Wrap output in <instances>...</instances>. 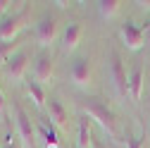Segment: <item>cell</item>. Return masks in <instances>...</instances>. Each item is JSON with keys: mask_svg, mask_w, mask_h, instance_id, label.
Instances as JSON below:
<instances>
[{"mask_svg": "<svg viewBox=\"0 0 150 148\" xmlns=\"http://www.w3.org/2000/svg\"><path fill=\"white\" fill-rule=\"evenodd\" d=\"M3 148H19V146H17L14 141H5V143H3Z\"/></svg>", "mask_w": 150, "mask_h": 148, "instance_id": "44dd1931", "label": "cell"}, {"mask_svg": "<svg viewBox=\"0 0 150 148\" xmlns=\"http://www.w3.org/2000/svg\"><path fill=\"white\" fill-rule=\"evenodd\" d=\"M145 41H150V22L145 24Z\"/></svg>", "mask_w": 150, "mask_h": 148, "instance_id": "7402d4cb", "label": "cell"}, {"mask_svg": "<svg viewBox=\"0 0 150 148\" xmlns=\"http://www.w3.org/2000/svg\"><path fill=\"white\" fill-rule=\"evenodd\" d=\"M119 36H122V43L129 48V50H141L143 43H145V29L136 22H124L122 29H119Z\"/></svg>", "mask_w": 150, "mask_h": 148, "instance_id": "3957f363", "label": "cell"}, {"mask_svg": "<svg viewBox=\"0 0 150 148\" xmlns=\"http://www.w3.org/2000/svg\"><path fill=\"white\" fill-rule=\"evenodd\" d=\"M52 72H55V62H52V58H50V55H45V53H41L38 60H36V67H33V81H38V84L50 81Z\"/></svg>", "mask_w": 150, "mask_h": 148, "instance_id": "ba28073f", "label": "cell"}, {"mask_svg": "<svg viewBox=\"0 0 150 148\" xmlns=\"http://www.w3.org/2000/svg\"><path fill=\"white\" fill-rule=\"evenodd\" d=\"M110 77H112V81H115L117 93L126 96L129 93V77H126L124 62H122V55L117 50H110Z\"/></svg>", "mask_w": 150, "mask_h": 148, "instance_id": "7a4b0ae2", "label": "cell"}, {"mask_svg": "<svg viewBox=\"0 0 150 148\" xmlns=\"http://www.w3.org/2000/svg\"><path fill=\"white\" fill-rule=\"evenodd\" d=\"M26 62H29V53H24V50L14 53L12 58L3 65L5 67V74H7L10 79H22L24 72H26Z\"/></svg>", "mask_w": 150, "mask_h": 148, "instance_id": "52a82bcc", "label": "cell"}, {"mask_svg": "<svg viewBox=\"0 0 150 148\" xmlns=\"http://www.w3.org/2000/svg\"><path fill=\"white\" fill-rule=\"evenodd\" d=\"M26 91H29V96H31V100H33L36 107H43V105H45L48 96H45V91H43V84H38V81H26Z\"/></svg>", "mask_w": 150, "mask_h": 148, "instance_id": "5bb4252c", "label": "cell"}, {"mask_svg": "<svg viewBox=\"0 0 150 148\" xmlns=\"http://www.w3.org/2000/svg\"><path fill=\"white\" fill-rule=\"evenodd\" d=\"M45 107H48V115H50V120H52V124L55 127H67V107L62 105V100H57L55 96H50L48 100H45Z\"/></svg>", "mask_w": 150, "mask_h": 148, "instance_id": "30bf717a", "label": "cell"}, {"mask_svg": "<svg viewBox=\"0 0 150 148\" xmlns=\"http://www.w3.org/2000/svg\"><path fill=\"white\" fill-rule=\"evenodd\" d=\"M141 91H143V67H134V72L129 74V96L134 103L141 100Z\"/></svg>", "mask_w": 150, "mask_h": 148, "instance_id": "4fadbf2b", "label": "cell"}, {"mask_svg": "<svg viewBox=\"0 0 150 148\" xmlns=\"http://www.w3.org/2000/svg\"><path fill=\"white\" fill-rule=\"evenodd\" d=\"M17 127H19V136L24 141L26 148H33V124L29 120V115L24 112V110L17 105Z\"/></svg>", "mask_w": 150, "mask_h": 148, "instance_id": "8fae6325", "label": "cell"}, {"mask_svg": "<svg viewBox=\"0 0 150 148\" xmlns=\"http://www.w3.org/2000/svg\"><path fill=\"white\" fill-rule=\"evenodd\" d=\"M33 36H36V41H38V46L48 48L55 41V36H57V22H55V17H43V19L36 24Z\"/></svg>", "mask_w": 150, "mask_h": 148, "instance_id": "5b68a950", "label": "cell"}, {"mask_svg": "<svg viewBox=\"0 0 150 148\" xmlns=\"http://www.w3.org/2000/svg\"><path fill=\"white\" fill-rule=\"evenodd\" d=\"M24 22H26V12H12L7 17L0 19V43L3 41H14L17 33L24 29Z\"/></svg>", "mask_w": 150, "mask_h": 148, "instance_id": "277c9868", "label": "cell"}, {"mask_svg": "<svg viewBox=\"0 0 150 148\" xmlns=\"http://www.w3.org/2000/svg\"><path fill=\"white\" fill-rule=\"evenodd\" d=\"M126 148H145V136H138V139H126Z\"/></svg>", "mask_w": 150, "mask_h": 148, "instance_id": "ac0fdd59", "label": "cell"}, {"mask_svg": "<svg viewBox=\"0 0 150 148\" xmlns=\"http://www.w3.org/2000/svg\"><path fill=\"white\" fill-rule=\"evenodd\" d=\"M0 115H5V98H3V91H0Z\"/></svg>", "mask_w": 150, "mask_h": 148, "instance_id": "ffe728a7", "label": "cell"}, {"mask_svg": "<svg viewBox=\"0 0 150 148\" xmlns=\"http://www.w3.org/2000/svg\"><path fill=\"white\" fill-rule=\"evenodd\" d=\"M17 46H19V43H17V38H14V41H3V43H0V65H5L12 55H14V48H17Z\"/></svg>", "mask_w": 150, "mask_h": 148, "instance_id": "e0dca14e", "label": "cell"}, {"mask_svg": "<svg viewBox=\"0 0 150 148\" xmlns=\"http://www.w3.org/2000/svg\"><path fill=\"white\" fill-rule=\"evenodd\" d=\"M10 5H12V3H7V0H0V14H5V12L10 10Z\"/></svg>", "mask_w": 150, "mask_h": 148, "instance_id": "d6986e66", "label": "cell"}, {"mask_svg": "<svg viewBox=\"0 0 150 148\" xmlns=\"http://www.w3.org/2000/svg\"><path fill=\"white\" fill-rule=\"evenodd\" d=\"M71 81L79 88H86L91 84V62H88V58H76L71 62Z\"/></svg>", "mask_w": 150, "mask_h": 148, "instance_id": "8992f818", "label": "cell"}, {"mask_svg": "<svg viewBox=\"0 0 150 148\" xmlns=\"http://www.w3.org/2000/svg\"><path fill=\"white\" fill-rule=\"evenodd\" d=\"M38 134L45 141V148H60V134L55 129V124H48V120L38 122Z\"/></svg>", "mask_w": 150, "mask_h": 148, "instance_id": "7c38bea8", "label": "cell"}, {"mask_svg": "<svg viewBox=\"0 0 150 148\" xmlns=\"http://www.w3.org/2000/svg\"><path fill=\"white\" fill-rule=\"evenodd\" d=\"M83 110H86V115L91 120H96L100 127H103V132L110 136V139H117V120H115V112L100 100V98H88L83 103Z\"/></svg>", "mask_w": 150, "mask_h": 148, "instance_id": "6da1fadb", "label": "cell"}, {"mask_svg": "<svg viewBox=\"0 0 150 148\" xmlns=\"http://www.w3.org/2000/svg\"><path fill=\"white\" fill-rule=\"evenodd\" d=\"M93 143L91 139V124H88V117H81L79 120V136H76V148H88Z\"/></svg>", "mask_w": 150, "mask_h": 148, "instance_id": "9a60e30c", "label": "cell"}, {"mask_svg": "<svg viewBox=\"0 0 150 148\" xmlns=\"http://www.w3.org/2000/svg\"><path fill=\"white\" fill-rule=\"evenodd\" d=\"M81 33H83V29H81L79 22H69V24L64 26V33H62V50H64V53H71L74 48L79 46Z\"/></svg>", "mask_w": 150, "mask_h": 148, "instance_id": "9c48e42d", "label": "cell"}, {"mask_svg": "<svg viewBox=\"0 0 150 148\" xmlns=\"http://www.w3.org/2000/svg\"><path fill=\"white\" fill-rule=\"evenodd\" d=\"M119 10H122V0H100L98 3V12L103 19H112Z\"/></svg>", "mask_w": 150, "mask_h": 148, "instance_id": "2e32d148", "label": "cell"}, {"mask_svg": "<svg viewBox=\"0 0 150 148\" xmlns=\"http://www.w3.org/2000/svg\"><path fill=\"white\" fill-rule=\"evenodd\" d=\"M96 148H100V146H96Z\"/></svg>", "mask_w": 150, "mask_h": 148, "instance_id": "603a6c76", "label": "cell"}]
</instances>
